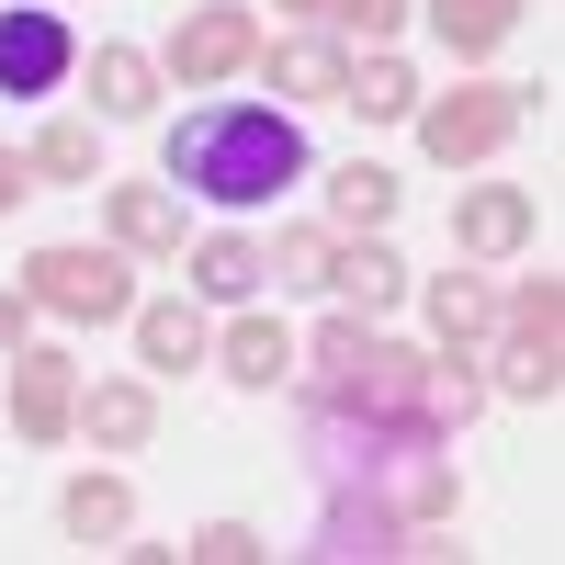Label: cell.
<instances>
[{
	"label": "cell",
	"mask_w": 565,
	"mask_h": 565,
	"mask_svg": "<svg viewBox=\"0 0 565 565\" xmlns=\"http://www.w3.org/2000/svg\"><path fill=\"white\" fill-rule=\"evenodd\" d=\"M170 181L204 193L215 215H249V204H271V193L306 181V136H295V114H271V103H204V114H181V136H170Z\"/></svg>",
	"instance_id": "6da1fadb"
},
{
	"label": "cell",
	"mask_w": 565,
	"mask_h": 565,
	"mask_svg": "<svg viewBox=\"0 0 565 565\" xmlns=\"http://www.w3.org/2000/svg\"><path fill=\"white\" fill-rule=\"evenodd\" d=\"M554 385H565V282L532 271V282H509V295H498V373H487V396L543 407Z\"/></svg>",
	"instance_id": "7a4b0ae2"
},
{
	"label": "cell",
	"mask_w": 565,
	"mask_h": 565,
	"mask_svg": "<svg viewBox=\"0 0 565 565\" xmlns=\"http://www.w3.org/2000/svg\"><path fill=\"white\" fill-rule=\"evenodd\" d=\"M521 114H532V90H509V79H463V90H418V148H430L441 170H476V159H498L509 136H521Z\"/></svg>",
	"instance_id": "3957f363"
},
{
	"label": "cell",
	"mask_w": 565,
	"mask_h": 565,
	"mask_svg": "<svg viewBox=\"0 0 565 565\" xmlns=\"http://www.w3.org/2000/svg\"><path fill=\"white\" fill-rule=\"evenodd\" d=\"M23 295H34V317L114 328V317H136V271H125V249H79V238H57V249L23 260Z\"/></svg>",
	"instance_id": "277c9868"
},
{
	"label": "cell",
	"mask_w": 565,
	"mask_h": 565,
	"mask_svg": "<svg viewBox=\"0 0 565 565\" xmlns=\"http://www.w3.org/2000/svg\"><path fill=\"white\" fill-rule=\"evenodd\" d=\"M260 12H238V0H193L181 12V34L159 45V79H181V90H226V79H249L260 68Z\"/></svg>",
	"instance_id": "5b68a950"
},
{
	"label": "cell",
	"mask_w": 565,
	"mask_h": 565,
	"mask_svg": "<svg viewBox=\"0 0 565 565\" xmlns=\"http://www.w3.org/2000/svg\"><path fill=\"white\" fill-rule=\"evenodd\" d=\"M68 68H79V34L57 0H0V90L45 103V90H68Z\"/></svg>",
	"instance_id": "8992f818"
},
{
	"label": "cell",
	"mask_w": 565,
	"mask_h": 565,
	"mask_svg": "<svg viewBox=\"0 0 565 565\" xmlns=\"http://www.w3.org/2000/svg\"><path fill=\"white\" fill-rule=\"evenodd\" d=\"M79 430V362L68 351H23L12 362V441H68Z\"/></svg>",
	"instance_id": "52a82bcc"
},
{
	"label": "cell",
	"mask_w": 565,
	"mask_h": 565,
	"mask_svg": "<svg viewBox=\"0 0 565 565\" xmlns=\"http://www.w3.org/2000/svg\"><path fill=\"white\" fill-rule=\"evenodd\" d=\"M452 238L476 260H521L532 249V193H521V181H476V193L452 204Z\"/></svg>",
	"instance_id": "ba28073f"
},
{
	"label": "cell",
	"mask_w": 565,
	"mask_h": 565,
	"mask_svg": "<svg viewBox=\"0 0 565 565\" xmlns=\"http://www.w3.org/2000/svg\"><path fill=\"white\" fill-rule=\"evenodd\" d=\"M215 373H226L238 396H271V385H295V328H282V317H238V328L215 340Z\"/></svg>",
	"instance_id": "9c48e42d"
},
{
	"label": "cell",
	"mask_w": 565,
	"mask_h": 565,
	"mask_svg": "<svg viewBox=\"0 0 565 565\" xmlns=\"http://www.w3.org/2000/svg\"><path fill=\"white\" fill-rule=\"evenodd\" d=\"M114 249L125 260H181V193L170 181H114Z\"/></svg>",
	"instance_id": "30bf717a"
},
{
	"label": "cell",
	"mask_w": 565,
	"mask_h": 565,
	"mask_svg": "<svg viewBox=\"0 0 565 565\" xmlns=\"http://www.w3.org/2000/svg\"><path fill=\"white\" fill-rule=\"evenodd\" d=\"M181 271H193V295H204V306H249L260 282H271V249L238 238V226H215V238H193V260H181Z\"/></svg>",
	"instance_id": "8fae6325"
},
{
	"label": "cell",
	"mask_w": 565,
	"mask_h": 565,
	"mask_svg": "<svg viewBox=\"0 0 565 565\" xmlns=\"http://www.w3.org/2000/svg\"><path fill=\"white\" fill-rule=\"evenodd\" d=\"M260 68H271V90H282V103H340L351 45H340V34H282V45H260Z\"/></svg>",
	"instance_id": "7c38bea8"
},
{
	"label": "cell",
	"mask_w": 565,
	"mask_h": 565,
	"mask_svg": "<svg viewBox=\"0 0 565 565\" xmlns=\"http://www.w3.org/2000/svg\"><path fill=\"white\" fill-rule=\"evenodd\" d=\"M90 114L103 125H148L159 114V57L148 45H90Z\"/></svg>",
	"instance_id": "4fadbf2b"
},
{
	"label": "cell",
	"mask_w": 565,
	"mask_h": 565,
	"mask_svg": "<svg viewBox=\"0 0 565 565\" xmlns=\"http://www.w3.org/2000/svg\"><path fill=\"white\" fill-rule=\"evenodd\" d=\"M476 407H487V373H476V351H463V340L418 351V418H430L441 441H452V430H463V418H476Z\"/></svg>",
	"instance_id": "5bb4252c"
},
{
	"label": "cell",
	"mask_w": 565,
	"mask_h": 565,
	"mask_svg": "<svg viewBox=\"0 0 565 565\" xmlns=\"http://www.w3.org/2000/svg\"><path fill=\"white\" fill-rule=\"evenodd\" d=\"M125 328H136V362H148V373H193V362L215 351V328H204V306H193V295H170V306H136Z\"/></svg>",
	"instance_id": "9a60e30c"
},
{
	"label": "cell",
	"mask_w": 565,
	"mask_h": 565,
	"mask_svg": "<svg viewBox=\"0 0 565 565\" xmlns=\"http://www.w3.org/2000/svg\"><path fill=\"white\" fill-rule=\"evenodd\" d=\"M79 430L103 441V452H148V430H159V396L136 385V373H114V385H79Z\"/></svg>",
	"instance_id": "2e32d148"
},
{
	"label": "cell",
	"mask_w": 565,
	"mask_h": 565,
	"mask_svg": "<svg viewBox=\"0 0 565 565\" xmlns=\"http://www.w3.org/2000/svg\"><path fill=\"white\" fill-rule=\"evenodd\" d=\"M328 295H340L351 317H385V306L407 295V260H396L385 238H340V260H328Z\"/></svg>",
	"instance_id": "e0dca14e"
},
{
	"label": "cell",
	"mask_w": 565,
	"mask_h": 565,
	"mask_svg": "<svg viewBox=\"0 0 565 565\" xmlns=\"http://www.w3.org/2000/svg\"><path fill=\"white\" fill-rule=\"evenodd\" d=\"M57 521H68V543H125V532H136V487H125V476H79V487L57 498Z\"/></svg>",
	"instance_id": "ac0fdd59"
},
{
	"label": "cell",
	"mask_w": 565,
	"mask_h": 565,
	"mask_svg": "<svg viewBox=\"0 0 565 565\" xmlns=\"http://www.w3.org/2000/svg\"><path fill=\"white\" fill-rule=\"evenodd\" d=\"M430 34L452 57H498V45L521 34V0H430Z\"/></svg>",
	"instance_id": "d6986e66"
},
{
	"label": "cell",
	"mask_w": 565,
	"mask_h": 565,
	"mask_svg": "<svg viewBox=\"0 0 565 565\" xmlns=\"http://www.w3.org/2000/svg\"><path fill=\"white\" fill-rule=\"evenodd\" d=\"M385 215H396V170H373V159L328 170V226H340V238H373Z\"/></svg>",
	"instance_id": "ffe728a7"
},
{
	"label": "cell",
	"mask_w": 565,
	"mask_h": 565,
	"mask_svg": "<svg viewBox=\"0 0 565 565\" xmlns=\"http://www.w3.org/2000/svg\"><path fill=\"white\" fill-rule=\"evenodd\" d=\"M340 103H362V125H407V114H418V68L373 45V57H362V68L340 79Z\"/></svg>",
	"instance_id": "44dd1931"
},
{
	"label": "cell",
	"mask_w": 565,
	"mask_h": 565,
	"mask_svg": "<svg viewBox=\"0 0 565 565\" xmlns=\"http://www.w3.org/2000/svg\"><path fill=\"white\" fill-rule=\"evenodd\" d=\"M430 328L476 351L487 328H498V295H487V271H441V282H430Z\"/></svg>",
	"instance_id": "7402d4cb"
},
{
	"label": "cell",
	"mask_w": 565,
	"mask_h": 565,
	"mask_svg": "<svg viewBox=\"0 0 565 565\" xmlns=\"http://www.w3.org/2000/svg\"><path fill=\"white\" fill-rule=\"evenodd\" d=\"M23 159H34V181H103V136L90 125H45Z\"/></svg>",
	"instance_id": "603a6c76"
},
{
	"label": "cell",
	"mask_w": 565,
	"mask_h": 565,
	"mask_svg": "<svg viewBox=\"0 0 565 565\" xmlns=\"http://www.w3.org/2000/svg\"><path fill=\"white\" fill-rule=\"evenodd\" d=\"M282 12H306V23H340V34H362V45H396L407 0H282Z\"/></svg>",
	"instance_id": "cb8c5ba5"
},
{
	"label": "cell",
	"mask_w": 565,
	"mask_h": 565,
	"mask_svg": "<svg viewBox=\"0 0 565 565\" xmlns=\"http://www.w3.org/2000/svg\"><path fill=\"white\" fill-rule=\"evenodd\" d=\"M328 260H340V226H282L271 238V282H328Z\"/></svg>",
	"instance_id": "d4e9b609"
},
{
	"label": "cell",
	"mask_w": 565,
	"mask_h": 565,
	"mask_svg": "<svg viewBox=\"0 0 565 565\" xmlns=\"http://www.w3.org/2000/svg\"><path fill=\"white\" fill-rule=\"evenodd\" d=\"M362 351H373V317H351V306H340V317L317 328V351H306V373H317V385H328V373H351Z\"/></svg>",
	"instance_id": "484cf974"
},
{
	"label": "cell",
	"mask_w": 565,
	"mask_h": 565,
	"mask_svg": "<svg viewBox=\"0 0 565 565\" xmlns=\"http://www.w3.org/2000/svg\"><path fill=\"white\" fill-rule=\"evenodd\" d=\"M181 554H193V565H260L271 543H260L249 521H204V532H193V543H181Z\"/></svg>",
	"instance_id": "4316f807"
},
{
	"label": "cell",
	"mask_w": 565,
	"mask_h": 565,
	"mask_svg": "<svg viewBox=\"0 0 565 565\" xmlns=\"http://www.w3.org/2000/svg\"><path fill=\"white\" fill-rule=\"evenodd\" d=\"M23 193H34V159H23V148H0V215H23Z\"/></svg>",
	"instance_id": "83f0119b"
},
{
	"label": "cell",
	"mask_w": 565,
	"mask_h": 565,
	"mask_svg": "<svg viewBox=\"0 0 565 565\" xmlns=\"http://www.w3.org/2000/svg\"><path fill=\"white\" fill-rule=\"evenodd\" d=\"M23 328H34V295L12 282V295H0V351H23Z\"/></svg>",
	"instance_id": "f1b7e54d"
}]
</instances>
